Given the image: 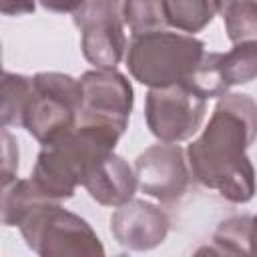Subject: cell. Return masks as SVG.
<instances>
[{
	"instance_id": "6da1fadb",
	"label": "cell",
	"mask_w": 257,
	"mask_h": 257,
	"mask_svg": "<svg viewBox=\"0 0 257 257\" xmlns=\"http://www.w3.org/2000/svg\"><path fill=\"white\" fill-rule=\"evenodd\" d=\"M255 139L257 102L249 94L227 92L209 124L187 147L191 175L231 203H249L255 195V169L247 149Z\"/></svg>"
},
{
	"instance_id": "7a4b0ae2",
	"label": "cell",
	"mask_w": 257,
	"mask_h": 257,
	"mask_svg": "<svg viewBox=\"0 0 257 257\" xmlns=\"http://www.w3.org/2000/svg\"><path fill=\"white\" fill-rule=\"evenodd\" d=\"M122 133L100 122H76L72 131L50 145H42L32 171L38 189L54 199H70L78 185L84 183L92 165L112 153Z\"/></svg>"
},
{
	"instance_id": "3957f363",
	"label": "cell",
	"mask_w": 257,
	"mask_h": 257,
	"mask_svg": "<svg viewBox=\"0 0 257 257\" xmlns=\"http://www.w3.org/2000/svg\"><path fill=\"white\" fill-rule=\"evenodd\" d=\"M205 54V44L193 34L169 28L135 36L126 48V66L135 80L149 88L185 82Z\"/></svg>"
},
{
	"instance_id": "277c9868",
	"label": "cell",
	"mask_w": 257,
	"mask_h": 257,
	"mask_svg": "<svg viewBox=\"0 0 257 257\" xmlns=\"http://www.w3.org/2000/svg\"><path fill=\"white\" fill-rule=\"evenodd\" d=\"M26 245L40 257H102L94 229L58 201H44L18 225Z\"/></svg>"
},
{
	"instance_id": "5b68a950",
	"label": "cell",
	"mask_w": 257,
	"mask_h": 257,
	"mask_svg": "<svg viewBox=\"0 0 257 257\" xmlns=\"http://www.w3.org/2000/svg\"><path fill=\"white\" fill-rule=\"evenodd\" d=\"M32 84L22 126L40 145H50L78 122L82 102L80 80L62 72H38L32 76Z\"/></svg>"
},
{
	"instance_id": "8992f818",
	"label": "cell",
	"mask_w": 257,
	"mask_h": 257,
	"mask_svg": "<svg viewBox=\"0 0 257 257\" xmlns=\"http://www.w3.org/2000/svg\"><path fill=\"white\" fill-rule=\"evenodd\" d=\"M122 4L124 0H84L72 12L82 54L96 68H116L126 56Z\"/></svg>"
},
{
	"instance_id": "52a82bcc",
	"label": "cell",
	"mask_w": 257,
	"mask_h": 257,
	"mask_svg": "<svg viewBox=\"0 0 257 257\" xmlns=\"http://www.w3.org/2000/svg\"><path fill=\"white\" fill-rule=\"evenodd\" d=\"M207 100L185 82L151 88L145 100V120L161 143L191 139L205 118Z\"/></svg>"
},
{
	"instance_id": "ba28073f",
	"label": "cell",
	"mask_w": 257,
	"mask_h": 257,
	"mask_svg": "<svg viewBox=\"0 0 257 257\" xmlns=\"http://www.w3.org/2000/svg\"><path fill=\"white\" fill-rule=\"evenodd\" d=\"M82 102L78 122H100L118 128L122 135L133 110V86L116 68L86 70L80 78Z\"/></svg>"
},
{
	"instance_id": "9c48e42d",
	"label": "cell",
	"mask_w": 257,
	"mask_h": 257,
	"mask_svg": "<svg viewBox=\"0 0 257 257\" xmlns=\"http://www.w3.org/2000/svg\"><path fill=\"white\" fill-rule=\"evenodd\" d=\"M135 173L141 191L163 203L183 197L191 181L189 163L177 143L145 149L135 161Z\"/></svg>"
},
{
	"instance_id": "30bf717a",
	"label": "cell",
	"mask_w": 257,
	"mask_h": 257,
	"mask_svg": "<svg viewBox=\"0 0 257 257\" xmlns=\"http://www.w3.org/2000/svg\"><path fill=\"white\" fill-rule=\"evenodd\" d=\"M169 217L157 205L131 199L110 215V231L114 239L131 251H149L159 247L169 233Z\"/></svg>"
},
{
	"instance_id": "8fae6325",
	"label": "cell",
	"mask_w": 257,
	"mask_h": 257,
	"mask_svg": "<svg viewBox=\"0 0 257 257\" xmlns=\"http://www.w3.org/2000/svg\"><path fill=\"white\" fill-rule=\"evenodd\" d=\"M82 187L96 203L104 207H118L135 197L139 181L135 169L112 151L92 165Z\"/></svg>"
},
{
	"instance_id": "7c38bea8",
	"label": "cell",
	"mask_w": 257,
	"mask_h": 257,
	"mask_svg": "<svg viewBox=\"0 0 257 257\" xmlns=\"http://www.w3.org/2000/svg\"><path fill=\"white\" fill-rule=\"evenodd\" d=\"M167 24L179 32L195 34L213 22L221 0H163Z\"/></svg>"
},
{
	"instance_id": "4fadbf2b",
	"label": "cell",
	"mask_w": 257,
	"mask_h": 257,
	"mask_svg": "<svg viewBox=\"0 0 257 257\" xmlns=\"http://www.w3.org/2000/svg\"><path fill=\"white\" fill-rule=\"evenodd\" d=\"M44 201H54L46 197L38 185L30 179L12 181L8 185H2V223L8 227H18L26 215L36 209Z\"/></svg>"
},
{
	"instance_id": "5bb4252c",
	"label": "cell",
	"mask_w": 257,
	"mask_h": 257,
	"mask_svg": "<svg viewBox=\"0 0 257 257\" xmlns=\"http://www.w3.org/2000/svg\"><path fill=\"white\" fill-rule=\"evenodd\" d=\"M223 82L231 88L257 78V40L235 42L229 52L217 54Z\"/></svg>"
},
{
	"instance_id": "9a60e30c",
	"label": "cell",
	"mask_w": 257,
	"mask_h": 257,
	"mask_svg": "<svg viewBox=\"0 0 257 257\" xmlns=\"http://www.w3.org/2000/svg\"><path fill=\"white\" fill-rule=\"evenodd\" d=\"M32 78L16 72H4L2 74V126L8 128L10 124L22 126L24 110L32 94Z\"/></svg>"
},
{
	"instance_id": "2e32d148",
	"label": "cell",
	"mask_w": 257,
	"mask_h": 257,
	"mask_svg": "<svg viewBox=\"0 0 257 257\" xmlns=\"http://www.w3.org/2000/svg\"><path fill=\"white\" fill-rule=\"evenodd\" d=\"M219 14L229 40H257V0H221Z\"/></svg>"
},
{
	"instance_id": "e0dca14e",
	"label": "cell",
	"mask_w": 257,
	"mask_h": 257,
	"mask_svg": "<svg viewBox=\"0 0 257 257\" xmlns=\"http://www.w3.org/2000/svg\"><path fill=\"white\" fill-rule=\"evenodd\" d=\"M122 18L133 38L169 28L163 0H124Z\"/></svg>"
},
{
	"instance_id": "ac0fdd59",
	"label": "cell",
	"mask_w": 257,
	"mask_h": 257,
	"mask_svg": "<svg viewBox=\"0 0 257 257\" xmlns=\"http://www.w3.org/2000/svg\"><path fill=\"white\" fill-rule=\"evenodd\" d=\"M249 231H251V215H237L225 219L213 235L215 253L251 255Z\"/></svg>"
},
{
	"instance_id": "d6986e66",
	"label": "cell",
	"mask_w": 257,
	"mask_h": 257,
	"mask_svg": "<svg viewBox=\"0 0 257 257\" xmlns=\"http://www.w3.org/2000/svg\"><path fill=\"white\" fill-rule=\"evenodd\" d=\"M18 171V147L12 135L2 131V185H8L16 179Z\"/></svg>"
},
{
	"instance_id": "ffe728a7",
	"label": "cell",
	"mask_w": 257,
	"mask_h": 257,
	"mask_svg": "<svg viewBox=\"0 0 257 257\" xmlns=\"http://www.w3.org/2000/svg\"><path fill=\"white\" fill-rule=\"evenodd\" d=\"M36 8V0H0V12L4 16L30 14Z\"/></svg>"
},
{
	"instance_id": "44dd1931",
	"label": "cell",
	"mask_w": 257,
	"mask_h": 257,
	"mask_svg": "<svg viewBox=\"0 0 257 257\" xmlns=\"http://www.w3.org/2000/svg\"><path fill=\"white\" fill-rule=\"evenodd\" d=\"M38 2H40L42 8H46L50 12L64 14V12H74L84 0H38Z\"/></svg>"
},
{
	"instance_id": "7402d4cb",
	"label": "cell",
	"mask_w": 257,
	"mask_h": 257,
	"mask_svg": "<svg viewBox=\"0 0 257 257\" xmlns=\"http://www.w3.org/2000/svg\"><path fill=\"white\" fill-rule=\"evenodd\" d=\"M249 243H251V255H257V215H255V217H251Z\"/></svg>"
}]
</instances>
